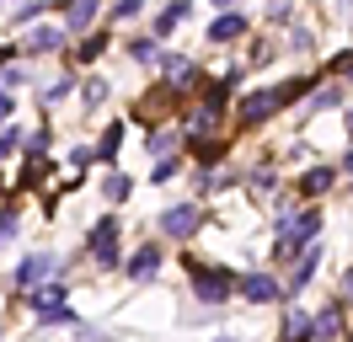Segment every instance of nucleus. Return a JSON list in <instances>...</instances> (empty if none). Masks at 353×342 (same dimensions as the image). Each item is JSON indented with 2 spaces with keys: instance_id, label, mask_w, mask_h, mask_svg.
<instances>
[{
  "instance_id": "obj_5",
  "label": "nucleus",
  "mask_w": 353,
  "mask_h": 342,
  "mask_svg": "<svg viewBox=\"0 0 353 342\" xmlns=\"http://www.w3.org/2000/svg\"><path fill=\"white\" fill-rule=\"evenodd\" d=\"M273 230H279V241H294V246H310L316 241V230H321V214L316 209H289L273 219Z\"/></svg>"
},
{
  "instance_id": "obj_40",
  "label": "nucleus",
  "mask_w": 353,
  "mask_h": 342,
  "mask_svg": "<svg viewBox=\"0 0 353 342\" xmlns=\"http://www.w3.org/2000/svg\"><path fill=\"white\" fill-rule=\"evenodd\" d=\"M0 337H6V326H0Z\"/></svg>"
},
{
  "instance_id": "obj_15",
  "label": "nucleus",
  "mask_w": 353,
  "mask_h": 342,
  "mask_svg": "<svg viewBox=\"0 0 353 342\" xmlns=\"http://www.w3.org/2000/svg\"><path fill=\"white\" fill-rule=\"evenodd\" d=\"M188 17H193V0H172V6L155 17V38H166V32H172V27H182Z\"/></svg>"
},
{
  "instance_id": "obj_19",
  "label": "nucleus",
  "mask_w": 353,
  "mask_h": 342,
  "mask_svg": "<svg viewBox=\"0 0 353 342\" xmlns=\"http://www.w3.org/2000/svg\"><path fill=\"white\" fill-rule=\"evenodd\" d=\"M129 192H134V182L123 177V171H112V177H102V198H108V203H123Z\"/></svg>"
},
{
  "instance_id": "obj_23",
  "label": "nucleus",
  "mask_w": 353,
  "mask_h": 342,
  "mask_svg": "<svg viewBox=\"0 0 353 342\" xmlns=\"http://www.w3.org/2000/svg\"><path fill=\"white\" fill-rule=\"evenodd\" d=\"M145 11V0H112V21H134Z\"/></svg>"
},
{
  "instance_id": "obj_29",
  "label": "nucleus",
  "mask_w": 353,
  "mask_h": 342,
  "mask_svg": "<svg viewBox=\"0 0 353 342\" xmlns=\"http://www.w3.org/2000/svg\"><path fill=\"white\" fill-rule=\"evenodd\" d=\"M48 11V0H22V11H17V21H32V17H43Z\"/></svg>"
},
{
  "instance_id": "obj_14",
  "label": "nucleus",
  "mask_w": 353,
  "mask_h": 342,
  "mask_svg": "<svg viewBox=\"0 0 353 342\" xmlns=\"http://www.w3.org/2000/svg\"><path fill=\"white\" fill-rule=\"evenodd\" d=\"M236 38H246V17L225 11V17L209 21V43H236Z\"/></svg>"
},
{
  "instance_id": "obj_12",
  "label": "nucleus",
  "mask_w": 353,
  "mask_h": 342,
  "mask_svg": "<svg viewBox=\"0 0 353 342\" xmlns=\"http://www.w3.org/2000/svg\"><path fill=\"white\" fill-rule=\"evenodd\" d=\"M102 11V0H65V32H86Z\"/></svg>"
},
{
  "instance_id": "obj_18",
  "label": "nucleus",
  "mask_w": 353,
  "mask_h": 342,
  "mask_svg": "<svg viewBox=\"0 0 353 342\" xmlns=\"http://www.w3.org/2000/svg\"><path fill=\"white\" fill-rule=\"evenodd\" d=\"M332 182H337V171H332V166H316L310 177H300V192H305V198H321V192H332Z\"/></svg>"
},
{
  "instance_id": "obj_31",
  "label": "nucleus",
  "mask_w": 353,
  "mask_h": 342,
  "mask_svg": "<svg viewBox=\"0 0 353 342\" xmlns=\"http://www.w3.org/2000/svg\"><path fill=\"white\" fill-rule=\"evenodd\" d=\"M11 235H17V214H11V209H0V246H6Z\"/></svg>"
},
{
  "instance_id": "obj_27",
  "label": "nucleus",
  "mask_w": 353,
  "mask_h": 342,
  "mask_svg": "<svg viewBox=\"0 0 353 342\" xmlns=\"http://www.w3.org/2000/svg\"><path fill=\"white\" fill-rule=\"evenodd\" d=\"M48 145H54V134H48V128H38V134H32V139H27V155H32V161H38V155H43Z\"/></svg>"
},
{
  "instance_id": "obj_22",
  "label": "nucleus",
  "mask_w": 353,
  "mask_h": 342,
  "mask_svg": "<svg viewBox=\"0 0 353 342\" xmlns=\"http://www.w3.org/2000/svg\"><path fill=\"white\" fill-rule=\"evenodd\" d=\"M337 102H343V86H327V91L310 97V112H327V107H337Z\"/></svg>"
},
{
  "instance_id": "obj_13",
  "label": "nucleus",
  "mask_w": 353,
  "mask_h": 342,
  "mask_svg": "<svg viewBox=\"0 0 353 342\" xmlns=\"http://www.w3.org/2000/svg\"><path fill=\"white\" fill-rule=\"evenodd\" d=\"M27 54H54V48H65V27H32L22 38Z\"/></svg>"
},
{
  "instance_id": "obj_3",
  "label": "nucleus",
  "mask_w": 353,
  "mask_h": 342,
  "mask_svg": "<svg viewBox=\"0 0 353 342\" xmlns=\"http://www.w3.org/2000/svg\"><path fill=\"white\" fill-rule=\"evenodd\" d=\"M27 305H32V316L48 321V326H75V310H70L65 283H38V289H27Z\"/></svg>"
},
{
  "instance_id": "obj_32",
  "label": "nucleus",
  "mask_w": 353,
  "mask_h": 342,
  "mask_svg": "<svg viewBox=\"0 0 353 342\" xmlns=\"http://www.w3.org/2000/svg\"><path fill=\"white\" fill-rule=\"evenodd\" d=\"M176 171H182V161H161V166H155V171H150V177H155V182H172Z\"/></svg>"
},
{
  "instance_id": "obj_37",
  "label": "nucleus",
  "mask_w": 353,
  "mask_h": 342,
  "mask_svg": "<svg viewBox=\"0 0 353 342\" xmlns=\"http://www.w3.org/2000/svg\"><path fill=\"white\" fill-rule=\"evenodd\" d=\"M348 177H353V150H348Z\"/></svg>"
},
{
  "instance_id": "obj_1",
  "label": "nucleus",
  "mask_w": 353,
  "mask_h": 342,
  "mask_svg": "<svg viewBox=\"0 0 353 342\" xmlns=\"http://www.w3.org/2000/svg\"><path fill=\"white\" fill-rule=\"evenodd\" d=\"M310 91V81H279V86H268V91H252L241 102V112H236V123L241 128H257V123H268L273 112H284L289 102H300Z\"/></svg>"
},
{
  "instance_id": "obj_2",
  "label": "nucleus",
  "mask_w": 353,
  "mask_h": 342,
  "mask_svg": "<svg viewBox=\"0 0 353 342\" xmlns=\"http://www.w3.org/2000/svg\"><path fill=\"white\" fill-rule=\"evenodd\" d=\"M182 268H188V278H193V299H199V305H225V299L236 294V273L220 268V262L182 256Z\"/></svg>"
},
{
  "instance_id": "obj_28",
  "label": "nucleus",
  "mask_w": 353,
  "mask_h": 342,
  "mask_svg": "<svg viewBox=\"0 0 353 342\" xmlns=\"http://www.w3.org/2000/svg\"><path fill=\"white\" fill-rule=\"evenodd\" d=\"M17 145H22V134H17V128L6 123V128H0V161H6V155H11Z\"/></svg>"
},
{
  "instance_id": "obj_20",
  "label": "nucleus",
  "mask_w": 353,
  "mask_h": 342,
  "mask_svg": "<svg viewBox=\"0 0 353 342\" xmlns=\"http://www.w3.org/2000/svg\"><path fill=\"white\" fill-rule=\"evenodd\" d=\"M118 145H123V123H112L108 134H102V145H97V161H102V166H112V155H118Z\"/></svg>"
},
{
  "instance_id": "obj_16",
  "label": "nucleus",
  "mask_w": 353,
  "mask_h": 342,
  "mask_svg": "<svg viewBox=\"0 0 353 342\" xmlns=\"http://www.w3.org/2000/svg\"><path fill=\"white\" fill-rule=\"evenodd\" d=\"M310 326H316V342H337V332H343V299H337L332 310H321Z\"/></svg>"
},
{
  "instance_id": "obj_10",
  "label": "nucleus",
  "mask_w": 353,
  "mask_h": 342,
  "mask_svg": "<svg viewBox=\"0 0 353 342\" xmlns=\"http://www.w3.org/2000/svg\"><path fill=\"white\" fill-rule=\"evenodd\" d=\"M123 273H129L134 283H150V278L161 273V246H139V252L123 262Z\"/></svg>"
},
{
  "instance_id": "obj_4",
  "label": "nucleus",
  "mask_w": 353,
  "mask_h": 342,
  "mask_svg": "<svg viewBox=\"0 0 353 342\" xmlns=\"http://www.w3.org/2000/svg\"><path fill=\"white\" fill-rule=\"evenodd\" d=\"M86 246H91V256H97L102 268H112V262L123 256V230H118V214H102V219L91 225Z\"/></svg>"
},
{
  "instance_id": "obj_7",
  "label": "nucleus",
  "mask_w": 353,
  "mask_h": 342,
  "mask_svg": "<svg viewBox=\"0 0 353 342\" xmlns=\"http://www.w3.org/2000/svg\"><path fill=\"white\" fill-rule=\"evenodd\" d=\"M236 294L252 305H284V283L273 273H236Z\"/></svg>"
},
{
  "instance_id": "obj_21",
  "label": "nucleus",
  "mask_w": 353,
  "mask_h": 342,
  "mask_svg": "<svg viewBox=\"0 0 353 342\" xmlns=\"http://www.w3.org/2000/svg\"><path fill=\"white\" fill-rule=\"evenodd\" d=\"M155 43H161V38H134V43H129V54H134L139 64H155V59H161V48H155Z\"/></svg>"
},
{
  "instance_id": "obj_36",
  "label": "nucleus",
  "mask_w": 353,
  "mask_h": 342,
  "mask_svg": "<svg viewBox=\"0 0 353 342\" xmlns=\"http://www.w3.org/2000/svg\"><path fill=\"white\" fill-rule=\"evenodd\" d=\"M348 134H353V107H348Z\"/></svg>"
},
{
  "instance_id": "obj_25",
  "label": "nucleus",
  "mask_w": 353,
  "mask_h": 342,
  "mask_svg": "<svg viewBox=\"0 0 353 342\" xmlns=\"http://www.w3.org/2000/svg\"><path fill=\"white\" fill-rule=\"evenodd\" d=\"M81 97H86V107L108 102V81H86V86H81Z\"/></svg>"
},
{
  "instance_id": "obj_17",
  "label": "nucleus",
  "mask_w": 353,
  "mask_h": 342,
  "mask_svg": "<svg viewBox=\"0 0 353 342\" xmlns=\"http://www.w3.org/2000/svg\"><path fill=\"white\" fill-rule=\"evenodd\" d=\"M284 342H316V326H310L305 310H289L284 316Z\"/></svg>"
},
{
  "instance_id": "obj_11",
  "label": "nucleus",
  "mask_w": 353,
  "mask_h": 342,
  "mask_svg": "<svg viewBox=\"0 0 353 342\" xmlns=\"http://www.w3.org/2000/svg\"><path fill=\"white\" fill-rule=\"evenodd\" d=\"M155 64L166 70V81H182V91H193V86L203 81V75H199V64H193V59H182V54H161Z\"/></svg>"
},
{
  "instance_id": "obj_38",
  "label": "nucleus",
  "mask_w": 353,
  "mask_h": 342,
  "mask_svg": "<svg viewBox=\"0 0 353 342\" xmlns=\"http://www.w3.org/2000/svg\"><path fill=\"white\" fill-rule=\"evenodd\" d=\"M214 342H236V337H214Z\"/></svg>"
},
{
  "instance_id": "obj_39",
  "label": "nucleus",
  "mask_w": 353,
  "mask_h": 342,
  "mask_svg": "<svg viewBox=\"0 0 353 342\" xmlns=\"http://www.w3.org/2000/svg\"><path fill=\"white\" fill-rule=\"evenodd\" d=\"M214 6H230V0H214Z\"/></svg>"
},
{
  "instance_id": "obj_35",
  "label": "nucleus",
  "mask_w": 353,
  "mask_h": 342,
  "mask_svg": "<svg viewBox=\"0 0 353 342\" xmlns=\"http://www.w3.org/2000/svg\"><path fill=\"white\" fill-rule=\"evenodd\" d=\"M343 305H353V273L343 278Z\"/></svg>"
},
{
  "instance_id": "obj_33",
  "label": "nucleus",
  "mask_w": 353,
  "mask_h": 342,
  "mask_svg": "<svg viewBox=\"0 0 353 342\" xmlns=\"http://www.w3.org/2000/svg\"><path fill=\"white\" fill-rule=\"evenodd\" d=\"M65 91H70V81H54V86H43V102H59Z\"/></svg>"
},
{
  "instance_id": "obj_24",
  "label": "nucleus",
  "mask_w": 353,
  "mask_h": 342,
  "mask_svg": "<svg viewBox=\"0 0 353 342\" xmlns=\"http://www.w3.org/2000/svg\"><path fill=\"white\" fill-rule=\"evenodd\" d=\"M102 48H108V32H91V38L81 43V48H75V54H81V59L91 64V59H97V54H102Z\"/></svg>"
},
{
  "instance_id": "obj_9",
  "label": "nucleus",
  "mask_w": 353,
  "mask_h": 342,
  "mask_svg": "<svg viewBox=\"0 0 353 342\" xmlns=\"http://www.w3.org/2000/svg\"><path fill=\"white\" fill-rule=\"evenodd\" d=\"M321 256H327V252H321L316 241H310L305 252L294 256V268H289V283H284V299H294V294H300V289L310 283V278H316V268H321Z\"/></svg>"
},
{
  "instance_id": "obj_34",
  "label": "nucleus",
  "mask_w": 353,
  "mask_h": 342,
  "mask_svg": "<svg viewBox=\"0 0 353 342\" xmlns=\"http://www.w3.org/2000/svg\"><path fill=\"white\" fill-rule=\"evenodd\" d=\"M337 70L348 75V86H353V54H337Z\"/></svg>"
},
{
  "instance_id": "obj_6",
  "label": "nucleus",
  "mask_w": 353,
  "mask_h": 342,
  "mask_svg": "<svg viewBox=\"0 0 353 342\" xmlns=\"http://www.w3.org/2000/svg\"><path fill=\"white\" fill-rule=\"evenodd\" d=\"M59 278V256L48 252H32L17 262V273H11V289H38V283H54Z\"/></svg>"
},
{
  "instance_id": "obj_8",
  "label": "nucleus",
  "mask_w": 353,
  "mask_h": 342,
  "mask_svg": "<svg viewBox=\"0 0 353 342\" xmlns=\"http://www.w3.org/2000/svg\"><path fill=\"white\" fill-rule=\"evenodd\" d=\"M203 225V209L199 203H176V209H161V230L172 235V241H188V235Z\"/></svg>"
},
{
  "instance_id": "obj_30",
  "label": "nucleus",
  "mask_w": 353,
  "mask_h": 342,
  "mask_svg": "<svg viewBox=\"0 0 353 342\" xmlns=\"http://www.w3.org/2000/svg\"><path fill=\"white\" fill-rule=\"evenodd\" d=\"M11 112H17V97H11V91H6V86H0V128L11 123Z\"/></svg>"
},
{
  "instance_id": "obj_26",
  "label": "nucleus",
  "mask_w": 353,
  "mask_h": 342,
  "mask_svg": "<svg viewBox=\"0 0 353 342\" xmlns=\"http://www.w3.org/2000/svg\"><path fill=\"white\" fill-rule=\"evenodd\" d=\"M172 150H176V134H150V155H161V161H166Z\"/></svg>"
}]
</instances>
